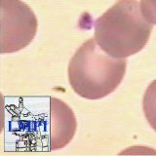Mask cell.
<instances>
[{
  "mask_svg": "<svg viewBox=\"0 0 156 156\" xmlns=\"http://www.w3.org/2000/svg\"><path fill=\"white\" fill-rule=\"evenodd\" d=\"M152 26L136 0H117L96 21L94 39L107 55L126 58L145 47Z\"/></svg>",
  "mask_w": 156,
  "mask_h": 156,
  "instance_id": "cell-1",
  "label": "cell"
},
{
  "mask_svg": "<svg viewBox=\"0 0 156 156\" xmlns=\"http://www.w3.org/2000/svg\"><path fill=\"white\" fill-rule=\"evenodd\" d=\"M126 58H113L88 39L71 58L68 81L78 96L87 100H100L114 92L126 73Z\"/></svg>",
  "mask_w": 156,
  "mask_h": 156,
  "instance_id": "cell-2",
  "label": "cell"
},
{
  "mask_svg": "<svg viewBox=\"0 0 156 156\" xmlns=\"http://www.w3.org/2000/svg\"><path fill=\"white\" fill-rule=\"evenodd\" d=\"M0 53L23 50L33 40L38 21L31 8L21 0H0Z\"/></svg>",
  "mask_w": 156,
  "mask_h": 156,
  "instance_id": "cell-3",
  "label": "cell"
},
{
  "mask_svg": "<svg viewBox=\"0 0 156 156\" xmlns=\"http://www.w3.org/2000/svg\"><path fill=\"white\" fill-rule=\"evenodd\" d=\"M51 127L49 148L57 150L70 143L77 128L76 118L71 108L57 98H50Z\"/></svg>",
  "mask_w": 156,
  "mask_h": 156,
  "instance_id": "cell-4",
  "label": "cell"
},
{
  "mask_svg": "<svg viewBox=\"0 0 156 156\" xmlns=\"http://www.w3.org/2000/svg\"><path fill=\"white\" fill-rule=\"evenodd\" d=\"M143 108L148 124L156 132V79L146 88L143 99Z\"/></svg>",
  "mask_w": 156,
  "mask_h": 156,
  "instance_id": "cell-5",
  "label": "cell"
},
{
  "mask_svg": "<svg viewBox=\"0 0 156 156\" xmlns=\"http://www.w3.org/2000/svg\"><path fill=\"white\" fill-rule=\"evenodd\" d=\"M140 9L144 18L156 26V0H140Z\"/></svg>",
  "mask_w": 156,
  "mask_h": 156,
  "instance_id": "cell-6",
  "label": "cell"
}]
</instances>
